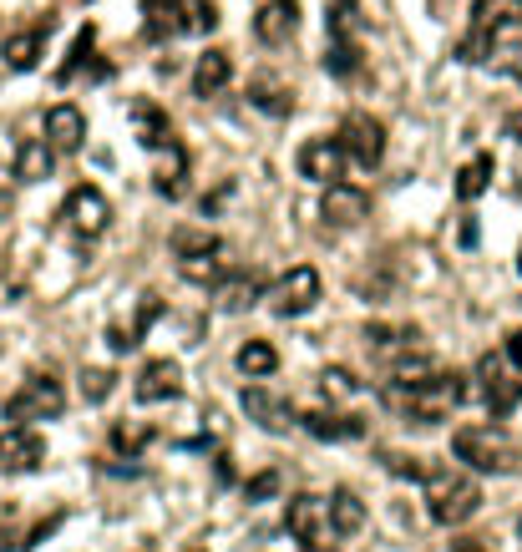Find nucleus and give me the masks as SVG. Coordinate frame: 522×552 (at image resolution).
I'll return each instance as SVG.
<instances>
[{
    "instance_id": "nucleus-31",
    "label": "nucleus",
    "mask_w": 522,
    "mask_h": 552,
    "mask_svg": "<svg viewBox=\"0 0 522 552\" xmlns=\"http://www.w3.org/2000/svg\"><path fill=\"white\" fill-rule=\"evenodd\" d=\"M249 102H254V107H264L269 117H289V112H294V92H289V87H279V82H269V76L249 82Z\"/></svg>"
},
{
    "instance_id": "nucleus-37",
    "label": "nucleus",
    "mask_w": 522,
    "mask_h": 552,
    "mask_svg": "<svg viewBox=\"0 0 522 552\" xmlns=\"http://www.w3.org/2000/svg\"><path fill=\"white\" fill-rule=\"evenodd\" d=\"M92 46H97V26H82V31H77V41H71V56H66V66L56 71V82H71V76H77V66L92 56Z\"/></svg>"
},
{
    "instance_id": "nucleus-26",
    "label": "nucleus",
    "mask_w": 522,
    "mask_h": 552,
    "mask_svg": "<svg viewBox=\"0 0 522 552\" xmlns=\"http://www.w3.org/2000/svg\"><path fill=\"white\" fill-rule=\"evenodd\" d=\"M41 51H46V31H41V26L16 31V36H6V46H0V56H6L11 71H31V66L41 61Z\"/></svg>"
},
{
    "instance_id": "nucleus-43",
    "label": "nucleus",
    "mask_w": 522,
    "mask_h": 552,
    "mask_svg": "<svg viewBox=\"0 0 522 552\" xmlns=\"http://www.w3.org/2000/svg\"><path fill=\"white\" fill-rule=\"evenodd\" d=\"M507 137H512V142H522V112H512V117H507Z\"/></svg>"
},
{
    "instance_id": "nucleus-47",
    "label": "nucleus",
    "mask_w": 522,
    "mask_h": 552,
    "mask_svg": "<svg viewBox=\"0 0 522 552\" xmlns=\"http://www.w3.org/2000/svg\"><path fill=\"white\" fill-rule=\"evenodd\" d=\"M517 274H522V254H517Z\"/></svg>"
},
{
    "instance_id": "nucleus-2",
    "label": "nucleus",
    "mask_w": 522,
    "mask_h": 552,
    "mask_svg": "<svg viewBox=\"0 0 522 552\" xmlns=\"http://www.w3.org/2000/svg\"><path fill=\"white\" fill-rule=\"evenodd\" d=\"M421 487H426V512L436 527H462L482 507V487L457 466H431V477Z\"/></svg>"
},
{
    "instance_id": "nucleus-29",
    "label": "nucleus",
    "mask_w": 522,
    "mask_h": 552,
    "mask_svg": "<svg viewBox=\"0 0 522 552\" xmlns=\"http://www.w3.org/2000/svg\"><path fill=\"white\" fill-rule=\"evenodd\" d=\"M330 522H335V532H340V537L360 532V527H365V502H360L350 487L330 492Z\"/></svg>"
},
{
    "instance_id": "nucleus-27",
    "label": "nucleus",
    "mask_w": 522,
    "mask_h": 552,
    "mask_svg": "<svg viewBox=\"0 0 522 552\" xmlns=\"http://www.w3.org/2000/svg\"><path fill=\"white\" fill-rule=\"evenodd\" d=\"M153 188L163 193V198H183L188 193V152L173 142L168 147V157L158 163V173H153Z\"/></svg>"
},
{
    "instance_id": "nucleus-38",
    "label": "nucleus",
    "mask_w": 522,
    "mask_h": 552,
    "mask_svg": "<svg viewBox=\"0 0 522 552\" xmlns=\"http://www.w3.org/2000/svg\"><path fill=\"white\" fill-rule=\"evenodd\" d=\"M112 390H117V375H112V370H87V375H82V396H87L92 406H102Z\"/></svg>"
},
{
    "instance_id": "nucleus-41",
    "label": "nucleus",
    "mask_w": 522,
    "mask_h": 552,
    "mask_svg": "<svg viewBox=\"0 0 522 552\" xmlns=\"http://www.w3.org/2000/svg\"><path fill=\"white\" fill-rule=\"evenodd\" d=\"M274 492H279V471H259V477L244 487L249 502H264V497H274Z\"/></svg>"
},
{
    "instance_id": "nucleus-20",
    "label": "nucleus",
    "mask_w": 522,
    "mask_h": 552,
    "mask_svg": "<svg viewBox=\"0 0 522 552\" xmlns=\"http://www.w3.org/2000/svg\"><path fill=\"white\" fill-rule=\"evenodd\" d=\"M51 168H56V147H51L46 137H26V142L16 147V178H21V183H46Z\"/></svg>"
},
{
    "instance_id": "nucleus-8",
    "label": "nucleus",
    "mask_w": 522,
    "mask_h": 552,
    "mask_svg": "<svg viewBox=\"0 0 522 552\" xmlns=\"http://www.w3.org/2000/svg\"><path fill=\"white\" fill-rule=\"evenodd\" d=\"M477 396L492 416H512L522 406V380H512L502 355H482L477 360Z\"/></svg>"
},
{
    "instance_id": "nucleus-6",
    "label": "nucleus",
    "mask_w": 522,
    "mask_h": 552,
    "mask_svg": "<svg viewBox=\"0 0 522 552\" xmlns=\"http://www.w3.org/2000/svg\"><path fill=\"white\" fill-rule=\"evenodd\" d=\"M66 411V390L56 375H26L21 390L6 401V421L26 426V421H56Z\"/></svg>"
},
{
    "instance_id": "nucleus-15",
    "label": "nucleus",
    "mask_w": 522,
    "mask_h": 552,
    "mask_svg": "<svg viewBox=\"0 0 522 552\" xmlns=\"http://www.w3.org/2000/svg\"><path fill=\"white\" fill-rule=\"evenodd\" d=\"M244 411H249V421L254 426H264V431H274V436H284L289 426H300V411H294V401H284V396H269L264 385H244Z\"/></svg>"
},
{
    "instance_id": "nucleus-17",
    "label": "nucleus",
    "mask_w": 522,
    "mask_h": 552,
    "mask_svg": "<svg viewBox=\"0 0 522 552\" xmlns=\"http://www.w3.org/2000/svg\"><path fill=\"white\" fill-rule=\"evenodd\" d=\"M300 426L315 441H360L365 436V416H350V411H310V416H300Z\"/></svg>"
},
{
    "instance_id": "nucleus-45",
    "label": "nucleus",
    "mask_w": 522,
    "mask_h": 552,
    "mask_svg": "<svg viewBox=\"0 0 522 552\" xmlns=\"http://www.w3.org/2000/svg\"><path fill=\"white\" fill-rule=\"evenodd\" d=\"M284 6H294V11H300V0H284Z\"/></svg>"
},
{
    "instance_id": "nucleus-7",
    "label": "nucleus",
    "mask_w": 522,
    "mask_h": 552,
    "mask_svg": "<svg viewBox=\"0 0 522 552\" xmlns=\"http://www.w3.org/2000/svg\"><path fill=\"white\" fill-rule=\"evenodd\" d=\"M264 299H269V309L279 314V320H300V314H310L320 304V274L310 264H294L284 279L269 284Z\"/></svg>"
},
{
    "instance_id": "nucleus-10",
    "label": "nucleus",
    "mask_w": 522,
    "mask_h": 552,
    "mask_svg": "<svg viewBox=\"0 0 522 552\" xmlns=\"http://www.w3.org/2000/svg\"><path fill=\"white\" fill-rule=\"evenodd\" d=\"M61 218L71 223V233H77V239H102L107 223H112V203H107V193H102V188L82 183V188H71V193H66Z\"/></svg>"
},
{
    "instance_id": "nucleus-25",
    "label": "nucleus",
    "mask_w": 522,
    "mask_h": 552,
    "mask_svg": "<svg viewBox=\"0 0 522 552\" xmlns=\"http://www.w3.org/2000/svg\"><path fill=\"white\" fill-rule=\"evenodd\" d=\"M416 340H421L416 325H365V345L376 350L381 360H396V355L416 350Z\"/></svg>"
},
{
    "instance_id": "nucleus-35",
    "label": "nucleus",
    "mask_w": 522,
    "mask_h": 552,
    "mask_svg": "<svg viewBox=\"0 0 522 552\" xmlns=\"http://www.w3.org/2000/svg\"><path fill=\"white\" fill-rule=\"evenodd\" d=\"M381 461H386V471H391V477H406V482H426V477H431V461H426V456H406V451H386Z\"/></svg>"
},
{
    "instance_id": "nucleus-32",
    "label": "nucleus",
    "mask_w": 522,
    "mask_h": 552,
    "mask_svg": "<svg viewBox=\"0 0 522 552\" xmlns=\"http://www.w3.org/2000/svg\"><path fill=\"white\" fill-rule=\"evenodd\" d=\"M325 71H330V76H340V82H350V76L360 71V41L330 36V46H325Z\"/></svg>"
},
{
    "instance_id": "nucleus-14",
    "label": "nucleus",
    "mask_w": 522,
    "mask_h": 552,
    "mask_svg": "<svg viewBox=\"0 0 522 552\" xmlns=\"http://www.w3.org/2000/svg\"><path fill=\"white\" fill-rule=\"evenodd\" d=\"M320 218L330 228H355L370 218V193L355 188V183H325V198H320Z\"/></svg>"
},
{
    "instance_id": "nucleus-22",
    "label": "nucleus",
    "mask_w": 522,
    "mask_h": 552,
    "mask_svg": "<svg viewBox=\"0 0 522 552\" xmlns=\"http://www.w3.org/2000/svg\"><path fill=\"white\" fill-rule=\"evenodd\" d=\"M472 26L487 36H502L522 26V0H472Z\"/></svg>"
},
{
    "instance_id": "nucleus-1",
    "label": "nucleus",
    "mask_w": 522,
    "mask_h": 552,
    "mask_svg": "<svg viewBox=\"0 0 522 552\" xmlns=\"http://www.w3.org/2000/svg\"><path fill=\"white\" fill-rule=\"evenodd\" d=\"M381 401H386L401 421H411V426H441L446 416L467 401V385H462L457 370H431V375H421V380H391V385L381 390Z\"/></svg>"
},
{
    "instance_id": "nucleus-13",
    "label": "nucleus",
    "mask_w": 522,
    "mask_h": 552,
    "mask_svg": "<svg viewBox=\"0 0 522 552\" xmlns=\"http://www.w3.org/2000/svg\"><path fill=\"white\" fill-rule=\"evenodd\" d=\"M46 461V441L26 426L0 431V477H26V471H41Z\"/></svg>"
},
{
    "instance_id": "nucleus-34",
    "label": "nucleus",
    "mask_w": 522,
    "mask_h": 552,
    "mask_svg": "<svg viewBox=\"0 0 522 552\" xmlns=\"http://www.w3.org/2000/svg\"><path fill=\"white\" fill-rule=\"evenodd\" d=\"M320 390H325V401H355L360 396V380L350 370L330 365V370H320Z\"/></svg>"
},
{
    "instance_id": "nucleus-33",
    "label": "nucleus",
    "mask_w": 522,
    "mask_h": 552,
    "mask_svg": "<svg viewBox=\"0 0 522 552\" xmlns=\"http://www.w3.org/2000/svg\"><path fill=\"white\" fill-rule=\"evenodd\" d=\"M147 441H153V426H147V421H117V426H112V451H122L127 461H132Z\"/></svg>"
},
{
    "instance_id": "nucleus-4",
    "label": "nucleus",
    "mask_w": 522,
    "mask_h": 552,
    "mask_svg": "<svg viewBox=\"0 0 522 552\" xmlns=\"http://www.w3.org/2000/svg\"><path fill=\"white\" fill-rule=\"evenodd\" d=\"M173 254H178V274L198 289H218L223 284V239H213L208 228H178L173 233Z\"/></svg>"
},
{
    "instance_id": "nucleus-30",
    "label": "nucleus",
    "mask_w": 522,
    "mask_h": 552,
    "mask_svg": "<svg viewBox=\"0 0 522 552\" xmlns=\"http://www.w3.org/2000/svg\"><path fill=\"white\" fill-rule=\"evenodd\" d=\"M492 173H497V163H492V152H477L472 163L457 173V198L462 203H472V198H482L487 193V183H492Z\"/></svg>"
},
{
    "instance_id": "nucleus-21",
    "label": "nucleus",
    "mask_w": 522,
    "mask_h": 552,
    "mask_svg": "<svg viewBox=\"0 0 522 552\" xmlns=\"http://www.w3.org/2000/svg\"><path fill=\"white\" fill-rule=\"evenodd\" d=\"M294 26H300V11L284 6V0H269V6L254 16V36H259L264 46H284V41L294 36Z\"/></svg>"
},
{
    "instance_id": "nucleus-12",
    "label": "nucleus",
    "mask_w": 522,
    "mask_h": 552,
    "mask_svg": "<svg viewBox=\"0 0 522 552\" xmlns=\"http://www.w3.org/2000/svg\"><path fill=\"white\" fill-rule=\"evenodd\" d=\"M132 396L142 406H163V401H178L183 396V365L178 360H147L132 380Z\"/></svg>"
},
{
    "instance_id": "nucleus-16",
    "label": "nucleus",
    "mask_w": 522,
    "mask_h": 552,
    "mask_svg": "<svg viewBox=\"0 0 522 552\" xmlns=\"http://www.w3.org/2000/svg\"><path fill=\"white\" fill-rule=\"evenodd\" d=\"M46 142L56 147V157L82 152V147H87V112L71 107V102L51 107V112H46Z\"/></svg>"
},
{
    "instance_id": "nucleus-40",
    "label": "nucleus",
    "mask_w": 522,
    "mask_h": 552,
    "mask_svg": "<svg viewBox=\"0 0 522 552\" xmlns=\"http://www.w3.org/2000/svg\"><path fill=\"white\" fill-rule=\"evenodd\" d=\"M11 547H26V537H21V512H16V507L0 512V552H11Z\"/></svg>"
},
{
    "instance_id": "nucleus-11",
    "label": "nucleus",
    "mask_w": 522,
    "mask_h": 552,
    "mask_svg": "<svg viewBox=\"0 0 522 552\" xmlns=\"http://www.w3.org/2000/svg\"><path fill=\"white\" fill-rule=\"evenodd\" d=\"M294 163H300V178H310V183H340L350 152L340 147V137H310Z\"/></svg>"
},
{
    "instance_id": "nucleus-36",
    "label": "nucleus",
    "mask_w": 522,
    "mask_h": 552,
    "mask_svg": "<svg viewBox=\"0 0 522 552\" xmlns=\"http://www.w3.org/2000/svg\"><path fill=\"white\" fill-rule=\"evenodd\" d=\"M213 26H218V6H213V0H183V31L208 36Z\"/></svg>"
},
{
    "instance_id": "nucleus-44",
    "label": "nucleus",
    "mask_w": 522,
    "mask_h": 552,
    "mask_svg": "<svg viewBox=\"0 0 522 552\" xmlns=\"http://www.w3.org/2000/svg\"><path fill=\"white\" fill-rule=\"evenodd\" d=\"M452 552H487L482 542H452Z\"/></svg>"
},
{
    "instance_id": "nucleus-46",
    "label": "nucleus",
    "mask_w": 522,
    "mask_h": 552,
    "mask_svg": "<svg viewBox=\"0 0 522 552\" xmlns=\"http://www.w3.org/2000/svg\"><path fill=\"white\" fill-rule=\"evenodd\" d=\"M340 6H360V0H340Z\"/></svg>"
},
{
    "instance_id": "nucleus-5",
    "label": "nucleus",
    "mask_w": 522,
    "mask_h": 552,
    "mask_svg": "<svg viewBox=\"0 0 522 552\" xmlns=\"http://www.w3.org/2000/svg\"><path fill=\"white\" fill-rule=\"evenodd\" d=\"M284 527L305 542V552H335V522H330V497L300 492L284 502Z\"/></svg>"
},
{
    "instance_id": "nucleus-28",
    "label": "nucleus",
    "mask_w": 522,
    "mask_h": 552,
    "mask_svg": "<svg viewBox=\"0 0 522 552\" xmlns=\"http://www.w3.org/2000/svg\"><path fill=\"white\" fill-rule=\"evenodd\" d=\"M234 365H239V375L264 380V375H274V370H279V350H274L269 340H244V345H239V355H234Z\"/></svg>"
},
{
    "instance_id": "nucleus-9",
    "label": "nucleus",
    "mask_w": 522,
    "mask_h": 552,
    "mask_svg": "<svg viewBox=\"0 0 522 552\" xmlns=\"http://www.w3.org/2000/svg\"><path fill=\"white\" fill-rule=\"evenodd\" d=\"M335 137L350 152V163H360V168H376L381 157H386V122L370 117V112H350Z\"/></svg>"
},
{
    "instance_id": "nucleus-24",
    "label": "nucleus",
    "mask_w": 522,
    "mask_h": 552,
    "mask_svg": "<svg viewBox=\"0 0 522 552\" xmlns=\"http://www.w3.org/2000/svg\"><path fill=\"white\" fill-rule=\"evenodd\" d=\"M158 314H163V299H158V294H142V309H137V320H132L127 330H122V325H112V330H107V345H112L117 355L137 350V345H142V335H147V325H153Z\"/></svg>"
},
{
    "instance_id": "nucleus-18",
    "label": "nucleus",
    "mask_w": 522,
    "mask_h": 552,
    "mask_svg": "<svg viewBox=\"0 0 522 552\" xmlns=\"http://www.w3.org/2000/svg\"><path fill=\"white\" fill-rule=\"evenodd\" d=\"M132 127H137V142L153 147V152H168L178 137H173V122L158 102H132Z\"/></svg>"
},
{
    "instance_id": "nucleus-39",
    "label": "nucleus",
    "mask_w": 522,
    "mask_h": 552,
    "mask_svg": "<svg viewBox=\"0 0 522 552\" xmlns=\"http://www.w3.org/2000/svg\"><path fill=\"white\" fill-rule=\"evenodd\" d=\"M330 36L355 41V36H360V11H355V6H340V0H335V6H330Z\"/></svg>"
},
{
    "instance_id": "nucleus-3",
    "label": "nucleus",
    "mask_w": 522,
    "mask_h": 552,
    "mask_svg": "<svg viewBox=\"0 0 522 552\" xmlns=\"http://www.w3.org/2000/svg\"><path fill=\"white\" fill-rule=\"evenodd\" d=\"M452 456L467 471H482V477H507V471H517V441L502 426H462L452 436Z\"/></svg>"
},
{
    "instance_id": "nucleus-42",
    "label": "nucleus",
    "mask_w": 522,
    "mask_h": 552,
    "mask_svg": "<svg viewBox=\"0 0 522 552\" xmlns=\"http://www.w3.org/2000/svg\"><path fill=\"white\" fill-rule=\"evenodd\" d=\"M507 360H512V370H522V330L507 335Z\"/></svg>"
},
{
    "instance_id": "nucleus-19",
    "label": "nucleus",
    "mask_w": 522,
    "mask_h": 552,
    "mask_svg": "<svg viewBox=\"0 0 522 552\" xmlns=\"http://www.w3.org/2000/svg\"><path fill=\"white\" fill-rule=\"evenodd\" d=\"M234 82V56L229 51H203L193 66V97H218Z\"/></svg>"
},
{
    "instance_id": "nucleus-23",
    "label": "nucleus",
    "mask_w": 522,
    "mask_h": 552,
    "mask_svg": "<svg viewBox=\"0 0 522 552\" xmlns=\"http://www.w3.org/2000/svg\"><path fill=\"white\" fill-rule=\"evenodd\" d=\"M269 289H264V279L254 274V269H239V274H229L218 284V304L229 309V314H239V309H249V304H259Z\"/></svg>"
}]
</instances>
